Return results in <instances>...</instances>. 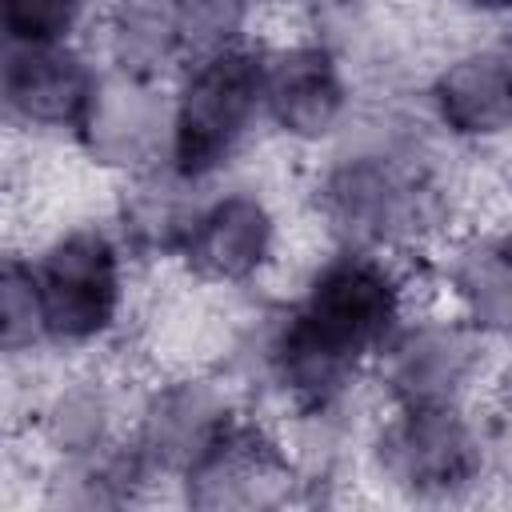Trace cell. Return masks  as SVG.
<instances>
[{
    "label": "cell",
    "mask_w": 512,
    "mask_h": 512,
    "mask_svg": "<svg viewBox=\"0 0 512 512\" xmlns=\"http://www.w3.org/2000/svg\"><path fill=\"white\" fill-rule=\"evenodd\" d=\"M424 264L324 244L296 288L252 332L248 372L292 448L332 440L372 400V364L400 320L428 296Z\"/></svg>",
    "instance_id": "1"
},
{
    "label": "cell",
    "mask_w": 512,
    "mask_h": 512,
    "mask_svg": "<svg viewBox=\"0 0 512 512\" xmlns=\"http://www.w3.org/2000/svg\"><path fill=\"white\" fill-rule=\"evenodd\" d=\"M456 160L416 100L368 96L312 164L308 212L320 240L424 264L464 224Z\"/></svg>",
    "instance_id": "2"
},
{
    "label": "cell",
    "mask_w": 512,
    "mask_h": 512,
    "mask_svg": "<svg viewBox=\"0 0 512 512\" xmlns=\"http://www.w3.org/2000/svg\"><path fill=\"white\" fill-rule=\"evenodd\" d=\"M356 448L368 484L404 504H468L504 472V444L488 404H372Z\"/></svg>",
    "instance_id": "3"
},
{
    "label": "cell",
    "mask_w": 512,
    "mask_h": 512,
    "mask_svg": "<svg viewBox=\"0 0 512 512\" xmlns=\"http://www.w3.org/2000/svg\"><path fill=\"white\" fill-rule=\"evenodd\" d=\"M32 288L44 324L48 360L108 356L128 328L140 260L104 220H72L36 240L28 252Z\"/></svg>",
    "instance_id": "4"
},
{
    "label": "cell",
    "mask_w": 512,
    "mask_h": 512,
    "mask_svg": "<svg viewBox=\"0 0 512 512\" xmlns=\"http://www.w3.org/2000/svg\"><path fill=\"white\" fill-rule=\"evenodd\" d=\"M264 36L232 48L192 56L172 76V140L168 168L208 188L224 176H236L240 160L264 136Z\"/></svg>",
    "instance_id": "5"
},
{
    "label": "cell",
    "mask_w": 512,
    "mask_h": 512,
    "mask_svg": "<svg viewBox=\"0 0 512 512\" xmlns=\"http://www.w3.org/2000/svg\"><path fill=\"white\" fill-rule=\"evenodd\" d=\"M284 256L288 220L280 200L256 180L224 176L196 196L172 268L204 292L252 296L280 272Z\"/></svg>",
    "instance_id": "6"
},
{
    "label": "cell",
    "mask_w": 512,
    "mask_h": 512,
    "mask_svg": "<svg viewBox=\"0 0 512 512\" xmlns=\"http://www.w3.org/2000/svg\"><path fill=\"white\" fill-rule=\"evenodd\" d=\"M500 348L468 328L432 292L400 320L372 364V404L380 408H440L488 404Z\"/></svg>",
    "instance_id": "7"
},
{
    "label": "cell",
    "mask_w": 512,
    "mask_h": 512,
    "mask_svg": "<svg viewBox=\"0 0 512 512\" xmlns=\"http://www.w3.org/2000/svg\"><path fill=\"white\" fill-rule=\"evenodd\" d=\"M260 96L264 136L312 156L332 148L368 100L352 64L312 28L264 40Z\"/></svg>",
    "instance_id": "8"
},
{
    "label": "cell",
    "mask_w": 512,
    "mask_h": 512,
    "mask_svg": "<svg viewBox=\"0 0 512 512\" xmlns=\"http://www.w3.org/2000/svg\"><path fill=\"white\" fill-rule=\"evenodd\" d=\"M140 384L108 356L64 360L28 404V444L40 472H64L120 452L132 436Z\"/></svg>",
    "instance_id": "9"
},
{
    "label": "cell",
    "mask_w": 512,
    "mask_h": 512,
    "mask_svg": "<svg viewBox=\"0 0 512 512\" xmlns=\"http://www.w3.org/2000/svg\"><path fill=\"white\" fill-rule=\"evenodd\" d=\"M248 408L252 400L236 380L184 364L140 384L128 440L156 488H172Z\"/></svg>",
    "instance_id": "10"
},
{
    "label": "cell",
    "mask_w": 512,
    "mask_h": 512,
    "mask_svg": "<svg viewBox=\"0 0 512 512\" xmlns=\"http://www.w3.org/2000/svg\"><path fill=\"white\" fill-rule=\"evenodd\" d=\"M416 104L460 152L512 148V28L480 32L448 48L420 80Z\"/></svg>",
    "instance_id": "11"
},
{
    "label": "cell",
    "mask_w": 512,
    "mask_h": 512,
    "mask_svg": "<svg viewBox=\"0 0 512 512\" xmlns=\"http://www.w3.org/2000/svg\"><path fill=\"white\" fill-rule=\"evenodd\" d=\"M312 488L280 424L256 404L172 484L188 508H284Z\"/></svg>",
    "instance_id": "12"
},
{
    "label": "cell",
    "mask_w": 512,
    "mask_h": 512,
    "mask_svg": "<svg viewBox=\"0 0 512 512\" xmlns=\"http://www.w3.org/2000/svg\"><path fill=\"white\" fill-rule=\"evenodd\" d=\"M104 64L88 40L68 44H4L0 108L4 124L28 140H72Z\"/></svg>",
    "instance_id": "13"
},
{
    "label": "cell",
    "mask_w": 512,
    "mask_h": 512,
    "mask_svg": "<svg viewBox=\"0 0 512 512\" xmlns=\"http://www.w3.org/2000/svg\"><path fill=\"white\" fill-rule=\"evenodd\" d=\"M172 140V88L124 72L100 76V88L72 132L68 148L96 172L120 180L144 176L168 164Z\"/></svg>",
    "instance_id": "14"
},
{
    "label": "cell",
    "mask_w": 512,
    "mask_h": 512,
    "mask_svg": "<svg viewBox=\"0 0 512 512\" xmlns=\"http://www.w3.org/2000/svg\"><path fill=\"white\" fill-rule=\"evenodd\" d=\"M424 276L444 308L492 348L512 352V216L464 220L424 260Z\"/></svg>",
    "instance_id": "15"
},
{
    "label": "cell",
    "mask_w": 512,
    "mask_h": 512,
    "mask_svg": "<svg viewBox=\"0 0 512 512\" xmlns=\"http://www.w3.org/2000/svg\"><path fill=\"white\" fill-rule=\"evenodd\" d=\"M88 44L108 72L172 84L188 64V44L172 0H100Z\"/></svg>",
    "instance_id": "16"
},
{
    "label": "cell",
    "mask_w": 512,
    "mask_h": 512,
    "mask_svg": "<svg viewBox=\"0 0 512 512\" xmlns=\"http://www.w3.org/2000/svg\"><path fill=\"white\" fill-rule=\"evenodd\" d=\"M0 352L8 368H36L40 360H48L32 268L28 256L16 248L4 256L0 272Z\"/></svg>",
    "instance_id": "17"
},
{
    "label": "cell",
    "mask_w": 512,
    "mask_h": 512,
    "mask_svg": "<svg viewBox=\"0 0 512 512\" xmlns=\"http://www.w3.org/2000/svg\"><path fill=\"white\" fill-rule=\"evenodd\" d=\"M100 0H0L4 44H68L88 40Z\"/></svg>",
    "instance_id": "18"
},
{
    "label": "cell",
    "mask_w": 512,
    "mask_h": 512,
    "mask_svg": "<svg viewBox=\"0 0 512 512\" xmlns=\"http://www.w3.org/2000/svg\"><path fill=\"white\" fill-rule=\"evenodd\" d=\"M172 8L188 44V60L256 40L260 12L252 8V0H172Z\"/></svg>",
    "instance_id": "19"
},
{
    "label": "cell",
    "mask_w": 512,
    "mask_h": 512,
    "mask_svg": "<svg viewBox=\"0 0 512 512\" xmlns=\"http://www.w3.org/2000/svg\"><path fill=\"white\" fill-rule=\"evenodd\" d=\"M432 4L460 24H480L488 32L512 28V0H432Z\"/></svg>",
    "instance_id": "20"
},
{
    "label": "cell",
    "mask_w": 512,
    "mask_h": 512,
    "mask_svg": "<svg viewBox=\"0 0 512 512\" xmlns=\"http://www.w3.org/2000/svg\"><path fill=\"white\" fill-rule=\"evenodd\" d=\"M328 4L332 0H252V8L260 12V20L264 16H292L300 24H308L312 16H320Z\"/></svg>",
    "instance_id": "21"
},
{
    "label": "cell",
    "mask_w": 512,
    "mask_h": 512,
    "mask_svg": "<svg viewBox=\"0 0 512 512\" xmlns=\"http://www.w3.org/2000/svg\"><path fill=\"white\" fill-rule=\"evenodd\" d=\"M504 192H508V216H512V148L504 152Z\"/></svg>",
    "instance_id": "22"
}]
</instances>
